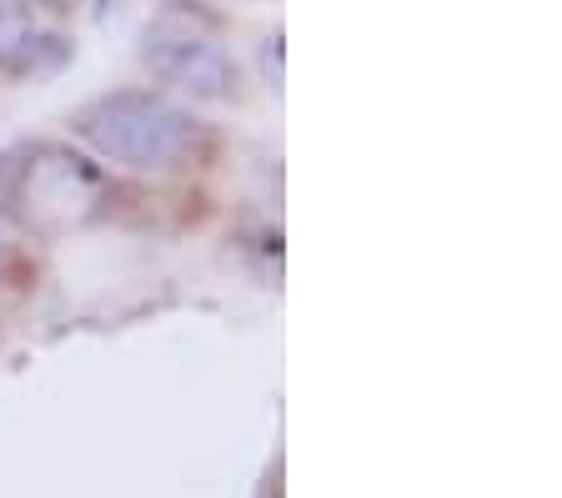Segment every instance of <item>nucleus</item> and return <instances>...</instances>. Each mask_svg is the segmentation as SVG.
I'll use <instances>...</instances> for the list:
<instances>
[{"mask_svg": "<svg viewBox=\"0 0 562 498\" xmlns=\"http://www.w3.org/2000/svg\"><path fill=\"white\" fill-rule=\"evenodd\" d=\"M46 46L50 36H41L31 5L25 0H0V66L5 71H35Z\"/></svg>", "mask_w": 562, "mask_h": 498, "instance_id": "nucleus-4", "label": "nucleus"}, {"mask_svg": "<svg viewBox=\"0 0 562 498\" xmlns=\"http://www.w3.org/2000/svg\"><path fill=\"white\" fill-rule=\"evenodd\" d=\"M11 171V187L0 191V207L5 202H25L21 217L25 222H41V226H66V222H81V207L95 202V171L81 162V156H66L56 146H41L31 162L21 166H5Z\"/></svg>", "mask_w": 562, "mask_h": 498, "instance_id": "nucleus-2", "label": "nucleus"}, {"mask_svg": "<svg viewBox=\"0 0 562 498\" xmlns=\"http://www.w3.org/2000/svg\"><path fill=\"white\" fill-rule=\"evenodd\" d=\"M146 66L166 86L187 91L191 101H232L236 96V60L191 25L161 21L146 31Z\"/></svg>", "mask_w": 562, "mask_h": 498, "instance_id": "nucleus-3", "label": "nucleus"}, {"mask_svg": "<svg viewBox=\"0 0 562 498\" xmlns=\"http://www.w3.org/2000/svg\"><path fill=\"white\" fill-rule=\"evenodd\" d=\"M76 126L101 156L136 166V171H166V166L187 162V152L196 146V121L151 91L101 96L81 111Z\"/></svg>", "mask_w": 562, "mask_h": 498, "instance_id": "nucleus-1", "label": "nucleus"}]
</instances>
